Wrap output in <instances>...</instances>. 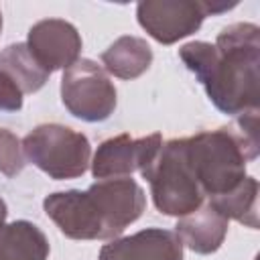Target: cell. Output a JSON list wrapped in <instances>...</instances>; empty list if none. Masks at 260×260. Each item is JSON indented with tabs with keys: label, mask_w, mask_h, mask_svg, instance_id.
Here are the masks:
<instances>
[{
	"label": "cell",
	"mask_w": 260,
	"mask_h": 260,
	"mask_svg": "<svg viewBox=\"0 0 260 260\" xmlns=\"http://www.w3.org/2000/svg\"><path fill=\"white\" fill-rule=\"evenodd\" d=\"M28 162L55 181L81 177L91 162V144L85 134L63 124H39L22 138Z\"/></svg>",
	"instance_id": "5b68a950"
},
{
	"label": "cell",
	"mask_w": 260,
	"mask_h": 260,
	"mask_svg": "<svg viewBox=\"0 0 260 260\" xmlns=\"http://www.w3.org/2000/svg\"><path fill=\"white\" fill-rule=\"evenodd\" d=\"M0 32H2V12H0Z\"/></svg>",
	"instance_id": "d6986e66"
},
{
	"label": "cell",
	"mask_w": 260,
	"mask_h": 260,
	"mask_svg": "<svg viewBox=\"0 0 260 260\" xmlns=\"http://www.w3.org/2000/svg\"><path fill=\"white\" fill-rule=\"evenodd\" d=\"M140 175L150 185L154 207L165 215L183 217L199 209L205 201V195L201 193L187 165L183 138L162 142Z\"/></svg>",
	"instance_id": "277c9868"
},
{
	"label": "cell",
	"mask_w": 260,
	"mask_h": 260,
	"mask_svg": "<svg viewBox=\"0 0 260 260\" xmlns=\"http://www.w3.org/2000/svg\"><path fill=\"white\" fill-rule=\"evenodd\" d=\"M26 165L22 142L18 136L6 128H0V173L6 177H16Z\"/></svg>",
	"instance_id": "2e32d148"
},
{
	"label": "cell",
	"mask_w": 260,
	"mask_h": 260,
	"mask_svg": "<svg viewBox=\"0 0 260 260\" xmlns=\"http://www.w3.org/2000/svg\"><path fill=\"white\" fill-rule=\"evenodd\" d=\"M26 47L35 61L51 75L57 69H69L79 61L81 37L77 28L61 18H45L30 26Z\"/></svg>",
	"instance_id": "9c48e42d"
},
{
	"label": "cell",
	"mask_w": 260,
	"mask_h": 260,
	"mask_svg": "<svg viewBox=\"0 0 260 260\" xmlns=\"http://www.w3.org/2000/svg\"><path fill=\"white\" fill-rule=\"evenodd\" d=\"M205 16L201 0H142L136 6L138 24L162 45L193 35Z\"/></svg>",
	"instance_id": "52a82bcc"
},
{
	"label": "cell",
	"mask_w": 260,
	"mask_h": 260,
	"mask_svg": "<svg viewBox=\"0 0 260 260\" xmlns=\"http://www.w3.org/2000/svg\"><path fill=\"white\" fill-rule=\"evenodd\" d=\"M258 112L238 116L234 126L183 138L191 175L209 199L225 195L242 183L246 165L258 156Z\"/></svg>",
	"instance_id": "3957f363"
},
{
	"label": "cell",
	"mask_w": 260,
	"mask_h": 260,
	"mask_svg": "<svg viewBox=\"0 0 260 260\" xmlns=\"http://www.w3.org/2000/svg\"><path fill=\"white\" fill-rule=\"evenodd\" d=\"M98 260H183V244L171 230L146 228L104 244Z\"/></svg>",
	"instance_id": "30bf717a"
},
{
	"label": "cell",
	"mask_w": 260,
	"mask_h": 260,
	"mask_svg": "<svg viewBox=\"0 0 260 260\" xmlns=\"http://www.w3.org/2000/svg\"><path fill=\"white\" fill-rule=\"evenodd\" d=\"M179 57L219 112L228 116L258 112L260 28L254 22L225 26L213 45L205 41L185 43Z\"/></svg>",
	"instance_id": "6da1fadb"
},
{
	"label": "cell",
	"mask_w": 260,
	"mask_h": 260,
	"mask_svg": "<svg viewBox=\"0 0 260 260\" xmlns=\"http://www.w3.org/2000/svg\"><path fill=\"white\" fill-rule=\"evenodd\" d=\"M209 205L221 213L228 221L236 219L238 223L256 230L258 228V181L254 177H244L238 187L230 193L209 199Z\"/></svg>",
	"instance_id": "5bb4252c"
},
{
	"label": "cell",
	"mask_w": 260,
	"mask_h": 260,
	"mask_svg": "<svg viewBox=\"0 0 260 260\" xmlns=\"http://www.w3.org/2000/svg\"><path fill=\"white\" fill-rule=\"evenodd\" d=\"M0 69L18 85L22 95L39 91L49 79V73L35 61L26 43L8 45L0 53Z\"/></svg>",
	"instance_id": "9a60e30c"
},
{
	"label": "cell",
	"mask_w": 260,
	"mask_h": 260,
	"mask_svg": "<svg viewBox=\"0 0 260 260\" xmlns=\"http://www.w3.org/2000/svg\"><path fill=\"white\" fill-rule=\"evenodd\" d=\"M160 144L162 136L158 132L142 138H132L130 134L108 138L98 146L89 162L91 175L100 181L130 177L134 171H142L152 160Z\"/></svg>",
	"instance_id": "ba28073f"
},
{
	"label": "cell",
	"mask_w": 260,
	"mask_h": 260,
	"mask_svg": "<svg viewBox=\"0 0 260 260\" xmlns=\"http://www.w3.org/2000/svg\"><path fill=\"white\" fill-rule=\"evenodd\" d=\"M102 63L104 71L112 73L114 77L136 79L150 67L152 49L144 39L124 35L102 53Z\"/></svg>",
	"instance_id": "7c38bea8"
},
{
	"label": "cell",
	"mask_w": 260,
	"mask_h": 260,
	"mask_svg": "<svg viewBox=\"0 0 260 260\" xmlns=\"http://www.w3.org/2000/svg\"><path fill=\"white\" fill-rule=\"evenodd\" d=\"M61 102L71 116L83 122H104L116 110V87L104 67L79 59L61 77Z\"/></svg>",
	"instance_id": "8992f818"
},
{
	"label": "cell",
	"mask_w": 260,
	"mask_h": 260,
	"mask_svg": "<svg viewBox=\"0 0 260 260\" xmlns=\"http://www.w3.org/2000/svg\"><path fill=\"white\" fill-rule=\"evenodd\" d=\"M6 215H8V207H6V201L0 197V225H4Z\"/></svg>",
	"instance_id": "ac0fdd59"
},
{
	"label": "cell",
	"mask_w": 260,
	"mask_h": 260,
	"mask_svg": "<svg viewBox=\"0 0 260 260\" xmlns=\"http://www.w3.org/2000/svg\"><path fill=\"white\" fill-rule=\"evenodd\" d=\"M228 228L230 221L207 203L193 213L183 215L175 225V234L179 236L183 246H187L195 254L207 256L219 250L228 236Z\"/></svg>",
	"instance_id": "8fae6325"
},
{
	"label": "cell",
	"mask_w": 260,
	"mask_h": 260,
	"mask_svg": "<svg viewBox=\"0 0 260 260\" xmlns=\"http://www.w3.org/2000/svg\"><path fill=\"white\" fill-rule=\"evenodd\" d=\"M144 207V189L132 177L95 181L85 191H57L43 201L45 213L71 240H116Z\"/></svg>",
	"instance_id": "7a4b0ae2"
},
{
	"label": "cell",
	"mask_w": 260,
	"mask_h": 260,
	"mask_svg": "<svg viewBox=\"0 0 260 260\" xmlns=\"http://www.w3.org/2000/svg\"><path fill=\"white\" fill-rule=\"evenodd\" d=\"M49 240L39 225L26 219L0 225V260H47Z\"/></svg>",
	"instance_id": "4fadbf2b"
},
{
	"label": "cell",
	"mask_w": 260,
	"mask_h": 260,
	"mask_svg": "<svg viewBox=\"0 0 260 260\" xmlns=\"http://www.w3.org/2000/svg\"><path fill=\"white\" fill-rule=\"evenodd\" d=\"M20 108H22V91L0 69V110H4V112H18Z\"/></svg>",
	"instance_id": "e0dca14e"
}]
</instances>
